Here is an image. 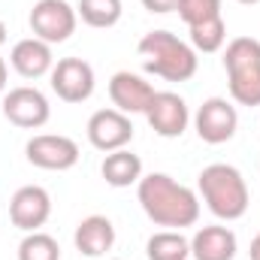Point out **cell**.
Segmentation results:
<instances>
[{
    "label": "cell",
    "instance_id": "cell-1",
    "mask_svg": "<svg viewBox=\"0 0 260 260\" xmlns=\"http://www.w3.org/2000/svg\"><path fill=\"white\" fill-rule=\"evenodd\" d=\"M136 200L145 218L167 230L194 227L200 221V197L188 185L176 182L167 173H148L136 185Z\"/></svg>",
    "mask_w": 260,
    "mask_h": 260
},
{
    "label": "cell",
    "instance_id": "cell-2",
    "mask_svg": "<svg viewBox=\"0 0 260 260\" xmlns=\"http://www.w3.org/2000/svg\"><path fill=\"white\" fill-rule=\"evenodd\" d=\"M197 191L206 209L221 221H239L248 212V185L233 164H209L197 176Z\"/></svg>",
    "mask_w": 260,
    "mask_h": 260
},
{
    "label": "cell",
    "instance_id": "cell-3",
    "mask_svg": "<svg viewBox=\"0 0 260 260\" xmlns=\"http://www.w3.org/2000/svg\"><path fill=\"white\" fill-rule=\"evenodd\" d=\"M136 49L142 55L145 70L160 76V79H167V82H188V79H194L197 64H200L194 46L179 40L170 30H148L139 40Z\"/></svg>",
    "mask_w": 260,
    "mask_h": 260
},
{
    "label": "cell",
    "instance_id": "cell-4",
    "mask_svg": "<svg viewBox=\"0 0 260 260\" xmlns=\"http://www.w3.org/2000/svg\"><path fill=\"white\" fill-rule=\"evenodd\" d=\"M224 70L230 100L239 106H260V40L236 37L224 49Z\"/></svg>",
    "mask_w": 260,
    "mask_h": 260
},
{
    "label": "cell",
    "instance_id": "cell-5",
    "mask_svg": "<svg viewBox=\"0 0 260 260\" xmlns=\"http://www.w3.org/2000/svg\"><path fill=\"white\" fill-rule=\"evenodd\" d=\"M27 21H30V30L37 40L58 46L76 34L79 15H76V6H70L67 0H37Z\"/></svg>",
    "mask_w": 260,
    "mask_h": 260
},
{
    "label": "cell",
    "instance_id": "cell-6",
    "mask_svg": "<svg viewBox=\"0 0 260 260\" xmlns=\"http://www.w3.org/2000/svg\"><path fill=\"white\" fill-rule=\"evenodd\" d=\"M0 109H3V118L9 124H15L21 130H40L43 124H49V118H52L49 97L40 88H30V85L6 91Z\"/></svg>",
    "mask_w": 260,
    "mask_h": 260
},
{
    "label": "cell",
    "instance_id": "cell-7",
    "mask_svg": "<svg viewBox=\"0 0 260 260\" xmlns=\"http://www.w3.org/2000/svg\"><path fill=\"white\" fill-rule=\"evenodd\" d=\"M27 164L40 167V170H52V173H64L79 164V145L76 139H70L64 133H37L27 139L24 145Z\"/></svg>",
    "mask_w": 260,
    "mask_h": 260
},
{
    "label": "cell",
    "instance_id": "cell-8",
    "mask_svg": "<svg viewBox=\"0 0 260 260\" xmlns=\"http://www.w3.org/2000/svg\"><path fill=\"white\" fill-rule=\"evenodd\" d=\"M236 127H239V112H236L233 100H227V97L203 100V106L197 109V115H194L197 136L203 142H209V145L230 142L236 136Z\"/></svg>",
    "mask_w": 260,
    "mask_h": 260
},
{
    "label": "cell",
    "instance_id": "cell-9",
    "mask_svg": "<svg viewBox=\"0 0 260 260\" xmlns=\"http://www.w3.org/2000/svg\"><path fill=\"white\" fill-rule=\"evenodd\" d=\"M49 79H52V91L64 103H85L97 88L94 67L88 61H82V58H61L52 67Z\"/></svg>",
    "mask_w": 260,
    "mask_h": 260
},
{
    "label": "cell",
    "instance_id": "cell-10",
    "mask_svg": "<svg viewBox=\"0 0 260 260\" xmlns=\"http://www.w3.org/2000/svg\"><path fill=\"white\" fill-rule=\"evenodd\" d=\"M145 118L157 136L179 139L191 124V109H188L185 97H179L176 91H154V97L145 109Z\"/></svg>",
    "mask_w": 260,
    "mask_h": 260
},
{
    "label": "cell",
    "instance_id": "cell-11",
    "mask_svg": "<svg viewBox=\"0 0 260 260\" xmlns=\"http://www.w3.org/2000/svg\"><path fill=\"white\" fill-rule=\"evenodd\" d=\"M85 130H88V142L103 154L127 148L133 139V121H130V115L118 112V109H97L88 118Z\"/></svg>",
    "mask_w": 260,
    "mask_h": 260
},
{
    "label": "cell",
    "instance_id": "cell-12",
    "mask_svg": "<svg viewBox=\"0 0 260 260\" xmlns=\"http://www.w3.org/2000/svg\"><path fill=\"white\" fill-rule=\"evenodd\" d=\"M49 215H52V197L40 185H24L9 200V221L24 233L40 230L49 221Z\"/></svg>",
    "mask_w": 260,
    "mask_h": 260
},
{
    "label": "cell",
    "instance_id": "cell-13",
    "mask_svg": "<svg viewBox=\"0 0 260 260\" xmlns=\"http://www.w3.org/2000/svg\"><path fill=\"white\" fill-rule=\"evenodd\" d=\"M151 97H154L151 82H145L142 76H136L130 70H121L109 79V100L124 115H145Z\"/></svg>",
    "mask_w": 260,
    "mask_h": 260
},
{
    "label": "cell",
    "instance_id": "cell-14",
    "mask_svg": "<svg viewBox=\"0 0 260 260\" xmlns=\"http://www.w3.org/2000/svg\"><path fill=\"white\" fill-rule=\"evenodd\" d=\"M73 245L85 257H103L115 245V224L106 215H88L76 224Z\"/></svg>",
    "mask_w": 260,
    "mask_h": 260
},
{
    "label": "cell",
    "instance_id": "cell-15",
    "mask_svg": "<svg viewBox=\"0 0 260 260\" xmlns=\"http://www.w3.org/2000/svg\"><path fill=\"white\" fill-rule=\"evenodd\" d=\"M9 64H12V70L18 76H24V79H40V76L52 73L55 55H52V46L49 43H43L37 37H24V40H18L12 46Z\"/></svg>",
    "mask_w": 260,
    "mask_h": 260
},
{
    "label": "cell",
    "instance_id": "cell-16",
    "mask_svg": "<svg viewBox=\"0 0 260 260\" xmlns=\"http://www.w3.org/2000/svg\"><path fill=\"white\" fill-rule=\"evenodd\" d=\"M236 251H239V242L230 227L209 224L191 236V260H233Z\"/></svg>",
    "mask_w": 260,
    "mask_h": 260
},
{
    "label": "cell",
    "instance_id": "cell-17",
    "mask_svg": "<svg viewBox=\"0 0 260 260\" xmlns=\"http://www.w3.org/2000/svg\"><path fill=\"white\" fill-rule=\"evenodd\" d=\"M100 176L109 188H130V185H139L142 179V157L133 154L130 148H118V151H109L100 164Z\"/></svg>",
    "mask_w": 260,
    "mask_h": 260
},
{
    "label": "cell",
    "instance_id": "cell-18",
    "mask_svg": "<svg viewBox=\"0 0 260 260\" xmlns=\"http://www.w3.org/2000/svg\"><path fill=\"white\" fill-rule=\"evenodd\" d=\"M148 260H191V239L182 230H160L145 242Z\"/></svg>",
    "mask_w": 260,
    "mask_h": 260
},
{
    "label": "cell",
    "instance_id": "cell-19",
    "mask_svg": "<svg viewBox=\"0 0 260 260\" xmlns=\"http://www.w3.org/2000/svg\"><path fill=\"white\" fill-rule=\"evenodd\" d=\"M121 0H79L76 6V15L88 24V27H97V30H106V27H115L121 21Z\"/></svg>",
    "mask_w": 260,
    "mask_h": 260
},
{
    "label": "cell",
    "instance_id": "cell-20",
    "mask_svg": "<svg viewBox=\"0 0 260 260\" xmlns=\"http://www.w3.org/2000/svg\"><path fill=\"white\" fill-rule=\"evenodd\" d=\"M188 30H191V46H194V52H203V55H215V52H221L224 43H227V24H224L221 15H218V18H209V21H200L194 27H188Z\"/></svg>",
    "mask_w": 260,
    "mask_h": 260
},
{
    "label": "cell",
    "instance_id": "cell-21",
    "mask_svg": "<svg viewBox=\"0 0 260 260\" xmlns=\"http://www.w3.org/2000/svg\"><path fill=\"white\" fill-rule=\"evenodd\" d=\"M18 260H61V245L43 230L24 233V239L18 242Z\"/></svg>",
    "mask_w": 260,
    "mask_h": 260
},
{
    "label": "cell",
    "instance_id": "cell-22",
    "mask_svg": "<svg viewBox=\"0 0 260 260\" xmlns=\"http://www.w3.org/2000/svg\"><path fill=\"white\" fill-rule=\"evenodd\" d=\"M176 12L188 27H194L200 21H209V18L221 15V0H179Z\"/></svg>",
    "mask_w": 260,
    "mask_h": 260
},
{
    "label": "cell",
    "instance_id": "cell-23",
    "mask_svg": "<svg viewBox=\"0 0 260 260\" xmlns=\"http://www.w3.org/2000/svg\"><path fill=\"white\" fill-rule=\"evenodd\" d=\"M142 6L154 15H167V12H176L179 9V0H142Z\"/></svg>",
    "mask_w": 260,
    "mask_h": 260
},
{
    "label": "cell",
    "instance_id": "cell-24",
    "mask_svg": "<svg viewBox=\"0 0 260 260\" xmlns=\"http://www.w3.org/2000/svg\"><path fill=\"white\" fill-rule=\"evenodd\" d=\"M6 79H9V70H6V61L0 58V94H6Z\"/></svg>",
    "mask_w": 260,
    "mask_h": 260
},
{
    "label": "cell",
    "instance_id": "cell-25",
    "mask_svg": "<svg viewBox=\"0 0 260 260\" xmlns=\"http://www.w3.org/2000/svg\"><path fill=\"white\" fill-rule=\"evenodd\" d=\"M248 254H251V260H260V233L251 239V251Z\"/></svg>",
    "mask_w": 260,
    "mask_h": 260
},
{
    "label": "cell",
    "instance_id": "cell-26",
    "mask_svg": "<svg viewBox=\"0 0 260 260\" xmlns=\"http://www.w3.org/2000/svg\"><path fill=\"white\" fill-rule=\"evenodd\" d=\"M3 43H6V24L0 21V46H3Z\"/></svg>",
    "mask_w": 260,
    "mask_h": 260
},
{
    "label": "cell",
    "instance_id": "cell-27",
    "mask_svg": "<svg viewBox=\"0 0 260 260\" xmlns=\"http://www.w3.org/2000/svg\"><path fill=\"white\" fill-rule=\"evenodd\" d=\"M236 3H242V6H254V3H260V0H236Z\"/></svg>",
    "mask_w": 260,
    "mask_h": 260
},
{
    "label": "cell",
    "instance_id": "cell-28",
    "mask_svg": "<svg viewBox=\"0 0 260 260\" xmlns=\"http://www.w3.org/2000/svg\"><path fill=\"white\" fill-rule=\"evenodd\" d=\"M112 260H121V257H112Z\"/></svg>",
    "mask_w": 260,
    "mask_h": 260
}]
</instances>
